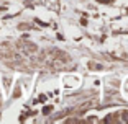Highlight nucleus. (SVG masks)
<instances>
[{"label": "nucleus", "mask_w": 128, "mask_h": 124, "mask_svg": "<svg viewBox=\"0 0 128 124\" xmlns=\"http://www.w3.org/2000/svg\"><path fill=\"white\" fill-rule=\"evenodd\" d=\"M122 119H123V121H126V123H128V113H123V118H122Z\"/></svg>", "instance_id": "1"}]
</instances>
